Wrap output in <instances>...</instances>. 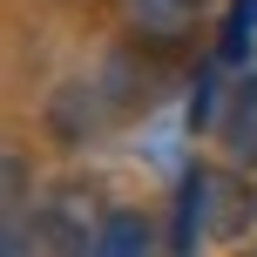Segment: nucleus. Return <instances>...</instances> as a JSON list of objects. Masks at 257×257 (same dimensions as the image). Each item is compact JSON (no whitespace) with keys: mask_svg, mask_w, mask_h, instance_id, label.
Here are the masks:
<instances>
[{"mask_svg":"<svg viewBox=\"0 0 257 257\" xmlns=\"http://www.w3.org/2000/svg\"><path fill=\"white\" fill-rule=\"evenodd\" d=\"M210 244V223H203V163H190L176 176V196H169V257H196Z\"/></svg>","mask_w":257,"mask_h":257,"instance_id":"nucleus-4","label":"nucleus"},{"mask_svg":"<svg viewBox=\"0 0 257 257\" xmlns=\"http://www.w3.org/2000/svg\"><path fill=\"white\" fill-rule=\"evenodd\" d=\"M95 257H169V237L149 210H108L95 223Z\"/></svg>","mask_w":257,"mask_h":257,"instance_id":"nucleus-2","label":"nucleus"},{"mask_svg":"<svg viewBox=\"0 0 257 257\" xmlns=\"http://www.w3.org/2000/svg\"><path fill=\"white\" fill-rule=\"evenodd\" d=\"M217 142L237 169H257V75L230 81V102H223V122H217Z\"/></svg>","mask_w":257,"mask_h":257,"instance_id":"nucleus-5","label":"nucleus"},{"mask_svg":"<svg viewBox=\"0 0 257 257\" xmlns=\"http://www.w3.org/2000/svg\"><path fill=\"white\" fill-rule=\"evenodd\" d=\"M257 48V0H230L223 14V41H217V68H244Z\"/></svg>","mask_w":257,"mask_h":257,"instance_id":"nucleus-8","label":"nucleus"},{"mask_svg":"<svg viewBox=\"0 0 257 257\" xmlns=\"http://www.w3.org/2000/svg\"><path fill=\"white\" fill-rule=\"evenodd\" d=\"M203 14H210V0H128V21L149 41H183Z\"/></svg>","mask_w":257,"mask_h":257,"instance_id":"nucleus-6","label":"nucleus"},{"mask_svg":"<svg viewBox=\"0 0 257 257\" xmlns=\"http://www.w3.org/2000/svg\"><path fill=\"white\" fill-rule=\"evenodd\" d=\"M250 210H257V196L230 176V169H203V223H210L217 244H237V237H244Z\"/></svg>","mask_w":257,"mask_h":257,"instance_id":"nucleus-3","label":"nucleus"},{"mask_svg":"<svg viewBox=\"0 0 257 257\" xmlns=\"http://www.w3.org/2000/svg\"><path fill=\"white\" fill-rule=\"evenodd\" d=\"M223 102H230V88H223V68L210 61L203 75H196V88H190L183 128H190V136H217V122H223Z\"/></svg>","mask_w":257,"mask_h":257,"instance_id":"nucleus-7","label":"nucleus"},{"mask_svg":"<svg viewBox=\"0 0 257 257\" xmlns=\"http://www.w3.org/2000/svg\"><path fill=\"white\" fill-rule=\"evenodd\" d=\"M0 257H95V230H88V203L81 190H54L27 210L21 223H0Z\"/></svg>","mask_w":257,"mask_h":257,"instance_id":"nucleus-1","label":"nucleus"}]
</instances>
